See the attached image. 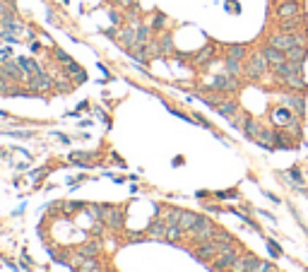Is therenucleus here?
<instances>
[{
  "instance_id": "obj_1",
  "label": "nucleus",
  "mask_w": 308,
  "mask_h": 272,
  "mask_svg": "<svg viewBox=\"0 0 308 272\" xmlns=\"http://www.w3.org/2000/svg\"><path fill=\"white\" fill-rule=\"evenodd\" d=\"M270 46H275L279 51H289L294 46H306V34H298V32H277L270 36Z\"/></svg>"
},
{
  "instance_id": "obj_2",
  "label": "nucleus",
  "mask_w": 308,
  "mask_h": 272,
  "mask_svg": "<svg viewBox=\"0 0 308 272\" xmlns=\"http://www.w3.org/2000/svg\"><path fill=\"white\" fill-rule=\"evenodd\" d=\"M243 73L251 77V80H260L267 73V58L265 53H253L248 58V63L243 65Z\"/></svg>"
},
{
  "instance_id": "obj_3",
  "label": "nucleus",
  "mask_w": 308,
  "mask_h": 272,
  "mask_svg": "<svg viewBox=\"0 0 308 272\" xmlns=\"http://www.w3.org/2000/svg\"><path fill=\"white\" fill-rule=\"evenodd\" d=\"M239 258V248H236V243L231 241V243H226L224 248L217 253V258L212 260V265H214V270H229L231 262Z\"/></svg>"
},
{
  "instance_id": "obj_4",
  "label": "nucleus",
  "mask_w": 308,
  "mask_h": 272,
  "mask_svg": "<svg viewBox=\"0 0 308 272\" xmlns=\"http://www.w3.org/2000/svg\"><path fill=\"white\" fill-rule=\"evenodd\" d=\"M214 234H217V229H214V224H212V222H207V219H200L198 227L190 231V236H193V241H195V243L212 241V239H214Z\"/></svg>"
},
{
  "instance_id": "obj_5",
  "label": "nucleus",
  "mask_w": 308,
  "mask_h": 272,
  "mask_svg": "<svg viewBox=\"0 0 308 272\" xmlns=\"http://www.w3.org/2000/svg\"><path fill=\"white\" fill-rule=\"evenodd\" d=\"M212 89H217V92H236L239 89V77H234V75H214L212 80L207 82Z\"/></svg>"
},
{
  "instance_id": "obj_6",
  "label": "nucleus",
  "mask_w": 308,
  "mask_h": 272,
  "mask_svg": "<svg viewBox=\"0 0 308 272\" xmlns=\"http://www.w3.org/2000/svg\"><path fill=\"white\" fill-rule=\"evenodd\" d=\"M277 17L279 20H289V17H298V15H303V8H301V3L298 0H284V3H279L275 8Z\"/></svg>"
},
{
  "instance_id": "obj_7",
  "label": "nucleus",
  "mask_w": 308,
  "mask_h": 272,
  "mask_svg": "<svg viewBox=\"0 0 308 272\" xmlns=\"http://www.w3.org/2000/svg\"><path fill=\"white\" fill-rule=\"evenodd\" d=\"M27 87L32 89V92H48V89H53L55 85H53V77L41 70L39 75H34L27 80Z\"/></svg>"
},
{
  "instance_id": "obj_8",
  "label": "nucleus",
  "mask_w": 308,
  "mask_h": 272,
  "mask_svg": "<svg viewBox=\"0 0 308 272\" xmlns=\"http://www.w3.org/2000/svg\"><path fill=\"white\" fill-rule=\"evenodd\" d=\"M224 248L221 243H217V241H205L200 248H195L193 250V255L198 258V260H214L217 258V253Z\"/></svg>"
},
{
  "instance_id": "obj_9",
  "label": "nucleus",
  "mask_w": 308,
  "mask_h": 272,
  "mask_svg": "<svg viewBox=\"0 0 308 272\" xmlns=\"http://www.w3.org/2000/svg\"><path fill=\"white\" fill-rule=\"evenodd\" d=\"M3 75L15 80V82H27V73H24V67L20 63H15V60H3Z\"/></svg>"
},
{
  "instance_id": "obj_10",
  "label": "nucleus",
  "mask_w": 308,
  "mask_h": 272,
  "mask_svg": "<svg viewBox=\"0 0 308 272\" xmlns=\"http://www.w3.org/2000/svg\"><path fill=\"white\" fill-rule=\"evenodd\" d=\"M255 262H258V258H253V255H248V253H239V258L231 262V272H251V267H253Z\"/></svg>"
},
{
  "instance_id": "obj_11",
  "label": "nucleus",
  "mask_w": 308,
  "mask_h": 272,
  "mask_svg": "<svg viewBox=\"0 0 308 272\" xmlns=\"http://www.w3.org/2000/svg\"><path fill=\"white\" fill-rule=\"evenodd\" d=\"M72 267L75 272H101V265L94 258H82V255H77L72 260Z\"/></svg>"
},
{
  "instance_id": "obj_12",
  "label": "nucleus",
  "mask_w": 308,
  "mask_h": 272,
  "mask_svg": "<svg viewBox=\"0 0 308 272\" xmlns=\"http://www.w3.org/2000/svg\"><path fill=\"white\" fill-rule=\"evenodd\" d=\"M263 53H265V58H267V65L270 67H277V65H282V63H286V53L279 51V48H275V46L267 44V48H265Z\"/></svg>"
},
{
  "instance_id": "obj_13",
  "label": "nucleus",
  "mask_w": 308,
  "mask_h": 272,
  "mask_svg": "<svg viewBox=\"0 0 308 272\" xmlns=\"http://www.w3.org/2000/svg\"><path fill=\"white\" fill-rule=\"evenodd\" d=\"M200 219H202V217L193 215V212H186V210H181V217H178V227L183 229V231H193V229L198 227Z\"/></svg>"
},
{
  "instance_id": "obj_14",
  "label": "nucleus",
  "mask_w": 308,
  "mask_h": 272,
  "mask_svg": "<svg viewBox=\"0 0 308 272\" xmlns=\"http://www.w3.org/2000/svg\"><path fill=\"white\" fill-rule=\"evenodd\" d=\"M279 29L282 32H298V29H303V15L289 17V20H279Z\"/></svg>"
},
{
  "instance_id": "obj_15",
  "label": "nucleus",
  "mask_w": 308,
  "mask_h": 272,
  "mask_svg": "<svg viewBox=\"0 0 308 272\" xmlns=\"http://www.w3.org/2000/svg\"><path fill=\"white\" fill-rule=\"evenodd\" d=\"M217 113L224 116V118H234V116L239 113V104H236V101H231V99H224L219 106H217Z\"/></svg>"
},
{
  "instance_id": "obj_16",
  "label": "nucleus",
  "mask_w": 308,
  "mask_h": 272,
  "mask_svg": "<svg viewBox=\"0 0 308 272\" xmlns=\"http://www.w3.org/2000/svg\"><path fill=\"white\" fill-rule=\"evenodd\" d=\"M118 41H121L125 48H130V51H132V48L137 46V34H135V29H132V27H125V29L121 32V36H118Z\"/></svg>"
},
{
  "instance_id": "obj_17",
  "label": "nucleus",
  "mask_w": 308,
  "mask_h": 272,
  "mask_svg": "<svg viewBox=\"0 0 308 272\" xmlns=\"http://www.w3.org/2000/svg\"><path fill=\"white\" fill-rule=\"evenodd\" d=\"M282 82H284L286 87L289 89H303L306 87V82H303V75H301V70H298V73H291V75H286L284 80H282Z\"/></svg>"
},
{
  "instance_id": "obj_18",
  "label": "nucleus",
  "mask_w": 308,
  "mask_h": 272,
  "mask_svg": "<svg viewBox=\"0 0 308 272\" xmlns=\"http://www.w3.org/2000/svg\"><path fill=\"white\" fill-rule=\"evenodd\" d=\"M255 140L260 142L263 147H267V150H272L275 145H279V138H277V135H275L272 130H260V135H258Z\"/></svg>"
},
{
  "instance_id": "obj_19",
  "label": "nucleus",
  "mask_w": 308,
  "mask_h": 272,
  "mask_svg": "<svg viewBox=\"0 0 308 272\" xmlns=\"http://www.w3.org/2000/svg\"><path fill=\"white\" fill-rule=\"evenodd\" d=\"M17 63H20V65L24 67V73H27V80L41 73V67H39V63H36V60H32V58H17Z\"/></svg>"
},
{
  "instance_id": "obj_20",
  "label": "nucleus",
  "mask_w": 308,
  "mask_h": 272,
  "mask_svg": "<svg viewBox=\"0 0 308 272\" xmlns=\"http://www.w3.org/2000/svg\"><path fill=\"white\" fill-rule=\"evenodd\" d=\"M286 60L303 65V60H306V46H294V48H289V51H286Z\"/></svg>"
},
{
  "instance_id": "obj_21",
  "label": "nucleus",
  "mask_w": 308,
  "mask_h": 272,
  "mask_svg": "<svg viewBox=\"0 0 308 272\" xmlns=\"http://www.w3.org/2000/svg\"><path fill=\"white\" fill-rule=\"evenodd\" d=\"M212 58H214V48H212V46H205L202 51L195 53V63H198V65H207V63H212Z\"/></svg>"
},
{
  "instance_id": "obj_22",
  "label": "nucleus",
  "mask_w": 308,
  "mask_h": 272,
  "mask_svg": "<svg viewBox=\"0 0 308 272\" xmlns=\"http://www.w3.org/2000/svg\"><path fill=\"white\" fill-rule=\"evenodd\" d=\"M282 101H284V106H291L294 111L303 113V97H296V94H286Z\"/></svg>"
},
{
  "instance_id": "obj_23",
  "label": "nucleus",
  "mask_w": 308,
  "mask_h": 272,
  "mask_svg": "<svg viewBox=\"0 0 308 272\" xmlns=\"http://www.w3.org/2000/svg\"><path fill=\"white\" fill-rule=\"evenodd\" d=\"M149 236L152 239H164L166 236V222L162 219V222H152L149 224Z\"/></svg>"
},
{
  "instance_id": "obj_24",
  "label": "nucleus",
  "mask_w": 308,
  "mask_h": 272,
  "mask_svg": "<svg viewBox=\"0 0 308 272\" xmlns=\"http://www.w3.org/2000/svg\"><path fill=\"white\" fill-rule=\"evenodd\" d=\"M97 253H99V246L92 243V241H89V243H82V246L77 248V255H82V258H94Z\"/></svg>"
},
{
  "instance_id": "obj_25",
  "label": "nucleus",
  "mask_w": 308,
  "mask_h": 272,
  "mask_svg": "<svg viewBox=\"0 0 308 272\" xmlns=\"http://www.w3.org/2000/svg\"><path fill=\"white\" fill-rule=\"evenodd\" d=\"M183 229L178 227V224H166V236L164 241H178V239H183Z\"/></svg>"
},
{
  "instance_id": "obj_26",
  "label": "nucleus",
  "mask_w": 308,
  "mask_h": 272,
  "mask_svg": "<svg viewBox=\"0 0 308 272\" xmlns=\"http://www.w3.org/2000/svg\"><path fill=\"white\" fill-rule=\"evenodd\" d=\"M243 55H246V48L241 44H234L226 48V58H234V60H241Z\"/></svg>"
},
{
  "instance_id": "obj_27",
  "label": "nucleus",
  "mask_w": 308,
  "mask_h": 272,
  "mask_svg": "<svg viewBox=\"0 0 308 272\" xmlns=\"http://www.w3.org/2000/svg\"><path fill=\"white\" fill-rule=\"evenodd\" d=\"M243 130H246V135H248V138H258V135H260V130H263V128H260V125H258V120H253V118H248V123H246V128H243Z\"/></svg>"
},
{
  "instance_id": "obj_28",
  "label": "nucleus",
  "mask_w": 308,
  "mask_h": 272,
  "mask_svg": "<svg viewBox=\"0 0 308 272\" xmlns=\"http://www.w3.org/2000/svg\"><path fill=\"white\" fill-rule=\"evenodd\" d=\"M291 118H294V116L289 113V109H277L275 111V123H279V125H286Z\"/></svg>"
},
{
  "instance_id": "obj_29",
  "label": "nucleus",
  "mask_w": 308,
  "mask_h": 272,
  "mask_svg": "<svg viewBox=\"0 0 308 272\" xmlns=\"http://www.w3.org/2000/svg\"><path fill=\"white\" fill-rule=\"evenodd\" d=\"M226 73L234 77L241 75V60H234V58H226Z\"/></svg>"
},
{
  "instance_id": "obj_30",
  "label": "nucleus",
  "mask_w": 308,
  "mask_h": 272,
  "mask_svg": "<svg viewBox=\"0 0 308 272\" xmlns=\"http://www.w3.org/2000/svg\"><path fill=\"white\" fill-rule=\"evenodd\" d=\"M65 67L70 70V75L75 77L77 82H82V80H85V73H82V70H80V65H75L72 60H70V63H65Z\"/></svg>"
},
{
  "instance_id": "obj_31",
  "label": "nucleus",
  "mask_w": 308,
  "mask_h": 272,
  "mask_svg": "<svg viewBox=\"0 0 308 272\" xmlns=\"http://www.w3.org/2000/svg\"><path fill=\"white\" fill-rule=\"evenodd\" d=\"M159 48H162V53H169V51L174 48V41H171V36H169V34H164V36L159 39Z\"/></svg>"
},
{
  "instance_id": "obj_32",
  "label": "nucleus",
  "mask_w": 308,
  "mask_h": 272,
  "mask_svg": "<svg viewBox=\"0 0 308 272\" xmlns=\"http://www.w3.org/2000/svg\"><path fill=\"white\" fill-rule=\"evenodd\" d=\"M229 120H231V125H234L236 130H243V128H246V123H248V118H246V116H241V113H236V116H234V118H229Z\"/></svg>"
},
{
  "instance_id": "obj_33",
  "label": "nucleus",
  "mask_w": 308,
  "mask_h": 272,
  "mask_svg": "<svg viewBox=\"0 0 308 272\" xmlns=\"http://www.w3.org/2000/svg\"><path fill=\"white\" fill-rule=\"evenodd\" d=\"M270 270H272V265L265 262V260H258L253 267H251V272H270Z\"/></svg>"
},
{
  "instance_id": "obj_34",
  "label": "nucleus",
  "mask_w": 308,
  "mask_h": 272,
  "mask_svg": "<svg viewBox=\"0 0 308 272\" xmlns=\"http://www.w3.org/2000/svg\"><path fill=\"white\" fill-rule=\"evenodd\" d=\"M164 22H166V17H164V15H154L152 27H154V29H162V27H164Z\"/></svg>"
},
{
  "instance_id": "obj_35",
  "label": "nucleus",
  "mask_w": 308,
  "mask_h": 272,
  "mask_svg": "<svg viewBox=\"0 0 308 272\" xmlns=\"http://www.w3.org/2000/svg\"><path fill=\"white\" fill-rule=\"evenodd\" d=\"M116 3H118V5H123V8H128V5H132L135 0H116Z\"/></svg>"
},
{
  "instance_id": "obj_36",
  "label": "nucleus",
  "mask_w": 308,
  "mask_h": 272,
  "mask_svg": "<svg viewBox=\"0 0 308 272\" xmlns=\"http://www.w3.org/2000/svg\"><path fill=\"white\" fill-rule=\"evenodd\" d=\"M0 77H3V65H0Z\"/></svg>"
},
{
  "instance_id": "obj_37",
  "label": "nucleus",
  "mask_w": 308,
  "mask_h": 272,
  "mask_svg": "<svg viewBox=\"0 0 308 272\" xmlns=\"http://www.w3.org/2000/svg\"><path fill=\"white\" fill-rule=\"evenodd\" d=\"M113 3H116V0H113Z\"/></svg>"
}]
</instances>
